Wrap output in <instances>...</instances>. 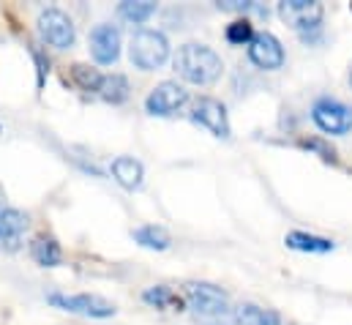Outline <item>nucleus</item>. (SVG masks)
I'll return each instance as SVG.
<instances>
[{"label": "nucleus", "instance_id": "12", "mask_svg": "<svg viewBox=\"0 0 352 325\" xmlns=\"http://www.w3.org/2000/svg\"><path fill=\"white\" fill-rule=\"evenodd\" d=\"M28 213L16 211V208H6L0 213V249L6 251H16L19 249V241L28 230Z\"/></svg>", "mask_w": 352, "mask_h": 325}, {"label": "nucleus", "instance_id": "4", "mask_svg": "<svg viewBox=\"0 0 352 325\" xmlns=\"http://www.w3.org/2000/svg\"><path fill=\"white\" fill-rule=\"evenodd\" d=\"M183 298L202 317H224L230 312V295L221 287L208 284V282H191V284H186Z\"/></svg>", "mask_w": 352, "mask_h": 325}, {"label": "nucleus", "instance_id": "11", "mask_svg": "<svg viewBox=\"0 0 352 325\" xmlns=\"http://www.w3.org/2000/svg\"><path fill=\"white\" fill-rule=\"evenodd\" d=\"M90 55L96 58V63L109 66L118 61L120 55V30L115 25H96L90 30Z\"/></svg>", "mask_w": 352, "mask_h": 325}, {"label": "nucleus", "instance_id": "13", "mask_svg": "<svg viewBox=\"0 0 352 325\" xmlns=\"http://www.w3.org/2000/svg\"><path fill=\"white\" fill-rule=\"evenodd\" d=\"M112 178H115L123 189L134 191V189L142 186L145 167H142V162H137L134 156H118V159L112 162Z\"/></svg>", "mask_w": 352, "mask_h": 325}, {"label": "nucleus", "instance_id": "6", "mask_svg": "<svg viewBox=\"0 0 352 325\" xmlns=\"http://www.w3.org/2000/svg\"><path fill=\"white\" fill-rule=\"evenodd\" d=\"M38 33L55 50H69V47H74V39H77L72 17L63 14L60 8H44L38 14Z\"/></svg>", "mask_w": 352, "mask_h": 325}, {"label": "nucleus", "instance_id": "1", "mask_svg": "<svg viewBox=\"0 0 352 325\" xmlns=\"http://www.w3.org/2000/svg\"><path fill=\"white\" fill-rule=\"evenodd\" d=\"M221 69V58L205 44H183L175 55V72L191 85H213Z\"/></svg>", "mask_w": 352, "mask_h": 325}, {"label": "nucleus", "instance_id": "27", "mask_svg": "<svg viewBox=\"0 0 352 325\" xmlns=\"http://www.w3.org/2000/svg\"><path fill=\"white\" fill-rule=\"evenodd\" d=\"M6 211V197H3V189H0V213Z\"/></svg>", "mask_w": 352, "mask_h": 325}, {"label": "nucleus", "instance_id": "20", "mask_svg": "<svg viewBox=\"0 0 352 325\" xmlns=\"http://www.w3.org/2000/svg\"><path fill=\"white\" fill-rule=\"evenodd\" d=\"M118 11H120L123 19L134 22V25H142L145 19H151L156 14V3H151V0H126V3H120Z\"/></svg>", "mask_w": 352, "mask_h": 325}, {"label": "nucleus", "instance_id": "19", "mask_svg": "<svg viewBox=\"0 0 352 325\" xmlns=\"http://www.w3.org/2000/svg\"><path fill=\"white\" fill-rule=\"evenodd\" d=\"M221 325H267V323H265V309L254 306V304H241V306L230 309L221 317Z\"/></svg>", "mask_w": 352, "mask_h": 325}, {"label": "nucleus", "instance_id": "23", "mask_svg": "<svg viewBox=\"0 0 352 325\" xmlns=\"http://www.w3.org/2000/svg\"><path fill=\"white\" fill-rule=\"evenodd\" d=\"M300 148H306V151H317L325 162H336V151H333L328 143L317 140V137H311V140H300Z\"/></svg>", "mask_w": 352, "mask_h": 325}, {"label": "nucleus", "instance_id": "24", "mask_svg": "<svg viewBox=\"0 0 352 325\" xmlns=\"http://www.w3.org/2000/svg\"><path fill=\"white\" fill-rule=\"evenodd\" d=\"M219 8H227V11H257V14H267L263 6H257V3H252V0H246V3H241V0H224V3H219Z\"/></svg>", "mask_w": 352, "mask_h": 325}, {"label": "nucleus", "instance_id": "17", "mask_svg": "<svg viewBox=\"0 0 352 325\" xmlns=\"http://www.w3.org/2000/svg\"><path fill=\"white\" fill-rule=\"evenodd\" d=\"M30 257H33L38 265H44V268H55V265H60L63 251H60L58 241H52V238H36V241L30 244Z\"/></svg>", "mask_w": 352, "mask_h": 325}, {"label": "nucleus", "instance_id": "9", "mask_svg": "<svg viewBox=\"0 0 352 325\" xmlns=\"http://www.w3.org/2000/svg\"><path fill=\"white\" fill-rule=\"evenodd\" d=\"M249 61L254 63V66H260L265 72H278L281 66H284V47H281V41L273 36V33H257L254 36V41L249 44Z\"/></svg>", "mask_w": 352, "mask_h": 325}, {"label": "nucleus", "instance_id": "26", "mask_svg": "<svg viewBox=\"0 0 352 325\" xmlns=\"http://www.w3.org/2000/svg\"><path fill=\"white\" fill-rule=\"evenodd\" d=\"M265 323H267V325H281V317H278L276 312H270V309H265Z\"/></svg>", "mask_w": 352, "mask_h": 325}, {"label": "nucleus", "instance_id": "10", "mask_svg": "<svg viewBox=\"0 0 352 325\" xmlns=\"http://www.w3.org/2000/svg\"><path fill=\"white\" fill-rule=\"evenodd\" d=\"M186 101H188V93H186L183 85H177V82H162L145 98V109L151 115H173Z\"/></svg>", "mask_w": 352, "mask_h": 325}, {"label": "nucleus", "instance_id": "15", "mask_svg": "<svg viewBox=\"0 0 352 325\" xmlns=\"http://www.w3.org/2000/svg\"><path fill=\"white\" fill-rule=\"evenodd\" d=\"M142 301L156 306V309H170V312H180L186 306V298H180L173 287L167 284H156V287H148L142 293Z\"/></svg>", "mask_w": 352, "mask_h": 325}, {"label": "nucleus", "instance_id": "3", "mask_svg": "<svg viewBox=\"0 0 352 325\" xmlns=\"http://www.w3.org/2000/svg\"><path fill=\"white\" fill-rule=\"evenodd\" d=\"M129 58H131V63L137 69L153 72V69H159L170 58V41H167V36L162 30H140L131 39Z\"/></svg>", "mask_w": 352, "mask_h": 325}, {"label": "nucleus", "instance_id": "25", "mask_svg": "<svg viewBox=\"0 0 352 325\" xmlns=\"http://www.w3.org/2000/svg\"><path fill=\"white\" fill-rule=\"evenodd\" d=\"M33 61H36V66H38V87H41V85H44V77H47V72H50V61L41 55L38 47H33Z\"/></svg>", "mask_w": 352, "mask_h": 325}, {"label": "nucleus", "instance_id": "8", "mask_svg": "<svg viewBox=\"0 0 352 325\" xmlns=\"http://www.w3.org/2000/svg\"><path fill=\"white\" fill-rule=\"evenodd\" d=\"M191 120L205 126L213 137H221L227 140L230 137V118H227V107L210 96H202L194 101V109H191Z\"/></svg>", "mask_w": 352, "mask_h": 325}, {"label": "nucleus", "instance_id": "18", "mask_svg": "<svg viewBox=\"0 0 352 325\" xmlns=\"http://www.w3.org/2000/svg\"><path fill=\"white\" fill-rule=\"evenodd\" d=\"M98 96L109 104H123L129 98V80L123 74H104L98 85Z\"/></svg>", "mask_w": 352, "mask_h": 325}, {"label": "nucleus", "instance_id": "28", "mask_svg": "<svg viewBox=\"0 0 352 325\" xmlns=\"http://www.w3.org/2000/svg\"><path fill=\"white\" fill-rule=\"evenodd\" d=\"M350 85H352V69H350Z\"/></svg>", "mask_w": 352, "mask_h": 325}, {"label": "nucleus", "instance_id": "14", "mask_svg": "<svg viewBox=\"0 0 352 325\" xmlns=\"http://www.w3.org/2000/svg\"><path fill=\"white\" fill-rule=\"evenodd\" d=\"M284 244L289 246V249H295V251H303V254H328V251L336 249V244H333L331 238L311 235V233H300V230L287 233Z\"/></svg>", "mask_w": 352, "mask_h": 325}, {"label": "nucleus", "instance_id": "2", "mask_svg": "<svg viewBox=\"0 0 352 325\" xmlns=\"http://www.w3.org/2000/svg\"><path fill=\"white\" fill-rule=\"evenodd\" d=\"M322 14L325 8L317 0H281L278 3V17L287 25H292V30L309 47L322 41Z\"/></svg>", "mask_w": 352, "mask_h": 325}, {"label": "nucleus", "instance_id": "22", "mask_svg": "<svg viewBox=\"0 0 352 325\" xmlns=\"http://www.w3.org/2000/svg\"><path fill=\"white\" fill-rule=\"evenodd\" d=\"M72 80L77 82L82 90H98V85L104 80V74L93 66H85V63H74L72 66Z\"/></svg>", "mask_w": 352, "mask_h": 325}, {"label": "nucleus", "instance_id": "7", "mask_svg": "<svg viewBox=\"0 0 352 325\" xmlns=\"http://www.w3.org/2000/svg\"><path fill=\"white\" fill-rule=\"evenodd\" d=\"M47 301L63 312H74V315H85V317H112L118 309L115 304H109L107 298L101 295H90V293H82V295H63V293H50Z\"/></svg>", "mask_w": 352, "mask_h": 325}, {"label": "nucleus", "instance_id": "16", "mask_svg": "<svg viewBox=\"0 0 352 325\" xmlns=\"http://www.w3.org/2000/svg\"><path fill=\"white\" fill-rule=\"evenodd\" d=\"M131 238H134L140 246H145V249H156V251H164V249H170V244H173L170 233H167L164 227H159V224L137 227V230L131 233Z\"/></svg>", "mask_w": 352, "mask_h": 325}, {"label": "nucleus", "instance_id": "21", "mask_svg": "<svg viewBox=\"0 0 352 325\" xmlns=\"http://www.w3.org/2000/svg\"><path fill=\"white\" fill-rule=\"evenodd\" d=\"M254 25L243 17V19H235V22H230L227 25V30H224V39L230 41V44H235V47H243V44H252L254 41Z\"/></svg>", "mask_w": 352, "mask_h": 325}, {"label": "nucleus", "instance_id": "5", "mask_svg": "<svg viewBox=\"0 0 352 325\" xmlns=\"http://www.w3.org/2000/svg\"><path fill=\"white\" fill-rule=\"evenodd\" d=\"M311 120L325 134H336V137L347 134V132H352V107L344 104V101H339V98L322 96L311 107Z\"/></svg>", "mask_w": 352, "mask_h": 325}]
</instances>
